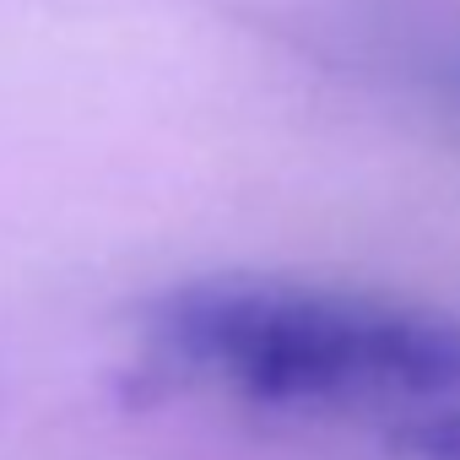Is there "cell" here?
Wrapping results in <instances>:
<instances>
[{"mask_svg":"<svg viewBox=\"0 0 460 460\" xmlns=\"http://www.w3.org/2000/svg\"><path fill=\"white\" fill-rule=\"evenodd\" d=\"M168 390L347 444L374 460H460V314L309 277H200L136 320Z\"/></svg>","mask_w":460,"mask_h":460,"instance_id":"cell-1","label":"cell"},{"mask_svg":"<svg viewBox=\"0 0 460 460\" xmlns=\"http://www.w3.org/2000/svg\"><path fill=\"white\" fill-rule=\"evenodd\" d=\"M309 49L460 141V0H325Z\"/></svg>","mask_w":460,"mask_h":460,"instance_id":"cell-2","label":"cell"}]
</instances>
